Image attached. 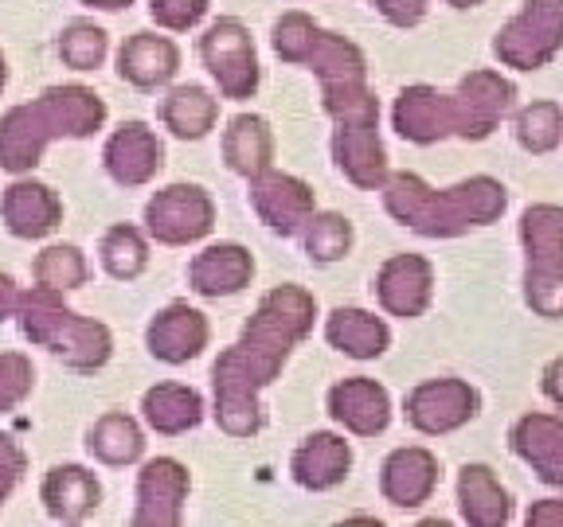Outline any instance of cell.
I'll use <instances>...</instances> for the list:
<instances>
[{"instance_id":"1","label":"cell","mask_w":563,"mask_h":527,"mask_svg":"<svg viewBox=\"0 0 563 527\" xmlns=\"http://www.w3.org/2000/svg\"><path fill=\"white\" fill-rule=\"evenodd\" d=\"M317 316L313 293L301 285H274L246 321L243 336L211 368L216 422L228 438H255L263 430L258 391L282 375L290 351L309 336Z\"/></svg>"},{"instance_id":"2","label":"cell","mask_w":563,"mask_h":527,"mask_svg":"<svg viewBox=\"0 0 563 527\" xmlns=\"http://www.w3.org/2000/svg\"><path fill=\"white\" fill-rule=\"evenodd\" d=\"M379 188H384L387 215L422 238H454L474 227H489L509 208V192L493 176H470L462 184L434 192L415 172H387Z\"/></svg>"},{"instance_id":"3","label":"cell","mask_w":563,"mask_h":527,"mask_svg":"<svg viewBox=\"0 0 563 527\" xmlns=\"http://www.w3.org/2000/svg\"><path fill=\"white\" fill-rule=\"evenodd\" d=\"M106 125V102L90 87H47L35 102L12 105L0 117V168L32 172L55 137L82 141Z\"/></svg>"},{"instance_id":"4","label":"cell","mask_w":563,"mask_h":527,"mask_svg":"<svg viewBox=\"0 0 563 527\" xmlns=\"http://www.w3.org/2000/svg\"><path fill=\"white\" fill-rule=\"evenodd\" d=\"M16 316L24 340L47 348L55 360H63V368L79 371V375L106 368L110 351H114V336L102 321L75 313L70 305H63V293L44 290V285L20 293Z\"/></svg>"},{"instance_id":"5","label":"cell","mask_w":563,"mask_h":527,"mask_svg":"<svg viewBox=\"0 0 563 527\" xmlns=\"http://www.w3.org/2000/svg\"><path fill=\"white\" fill-rule=\"evenodd\" d=\"M325 114L333 117V160L352 184L376 192L387 180V153L379 141V102L368 82H325Z\"/></svg>"},{"instance_id":"6","label":"cell","mask_w":563,"mask_h":527,"mask_svg":"<svg viewBox=\"0 0 563 527\" xmlns=\"http://www.w3.org/2000/svg\"><path fill=\"white\" fill-rule=\"evenodd\" d=\"M525 243V301L537 316H563V208L532 203L520 220Z\"/></svg>"},{"instance_id":"7","label":"cell","mask_w":563,"mask_h":527,"mask_svg":"<svg viewBox=\"0 0 563 527\" xmlns=\"http://www.w3.org/2000/svg\"><path fill=\"white\" fill-rule=\"evenodd\" d=\"M274 52L282 63H298L309 67L325 82H364L368 79V59L352 40L325 32L321 24L306 16V12H286L274 24Z\"/></svg>"},{"instance_id":"8","label":"cell","mask_w":563,"mask_h":527,"mask_svg":"<svg viewBox=\"0 0 563 527\" xmlns=\"http://www.w3.org/2000/svg\"><path fill=\"white\" fill-rule=\"evenodd\" d=\"M563 52V0H525V9L493 40L505 67L540 70Z\"/></svg>"},{"instance_id":"9","label":"cell","mask_w":563,"mask_h":527,"mask_svg":"<svg viewBox=\"0 0 563 527\" xmlns=\"http://www.w3.org/2000/svg\"><path fill=\"white\" fill-rule=\"evenodd\" d=\"M200 63L231 102H243L258 90V52L243 20H211L208 32L200 35Z\"/></svg>"},{"instance_id":"10","label":"cell","mask_w":563,"mask_h":527,"mask_svg":"<svg viewBox=\"0 0 563 527\" xmlns=\"http://www.w3.org/2000/svg\"><path fill=\"white\" fill-rule=\"evenodd\" d=\"M216 227V203L200 184H168L145 203V235L161 246H192Z\"/></svg>"},{"instance_id":"11","label":"cell","mask_w":563,"mask_h":527,"mask_svg":"<svg viewBox=\"0 0 563 527\" xmlns=\"http://www.w3.org/2000/svg\"><path fill=\"white\" fill-rule=\"evenodd\" d=\"M477 411H482V399L466 379H427L404 399L407 426L427 438L462 430L466 422L477 418Z\"/></svg>"},{"instance_id":"12","label":"cell","mask_w":563,"mask_h":527,"mask_svg":"<svg viewBox=\"0 0 563 527\" xmlns=\"http://www.w3.org/2000/svg\"><path fill=\"white\" fill-rule=\"evenodd\" d=\"M391 125L411 145H434L462 133V105L457 94H439L434 87H404L391 110Z\"/></svg>"},{"instance_id":"13","label":"cell","mask_w":563,"mask_h":527,"mask_svg":"<svg viewBox=\"0 0 563 527\" xmlns=\"http://www.w3.org/2000/svg\"><path fill=\"white\" fill-rule=\"evenodd\" d=\"M192 489L188 469L176 457H153L137 473V508L133 524L137 527H176L185 519V501Z\"/></svg>"},{"instance_id":"14","label":"cell","mask_w":563,"mask_h":527,"mask_svg":"<svg viewBox=\"0 0 563 527\" xmlns=\"http://www.w3.org/2000/svg\"><path fill=\"white\" fill-rule=\"evenodd\" d=\"M102 165L118 188H145L165 168V145L150 122H122L106 137Z\"/></svg>"},{"instance_id":"15","label":"cell","mask_w":563,"mask_h":527,"mask_svg":"<svg viewBox=\"0 0 563 527\" xmlns=\"http://www.w3.org/2000/svg\"><path fill=\"white\" fill-rule=\"evenodd\" d=\"M251 208H255V215L274 235L290 238L306 227L309 215L317 211V203H313V188L306 180H298L290 172H278V168H266V172L251 176Z\"/></svg>"},{"instance_id":"16","label":"cell","mask_w":563,"mask_h":527,"mask_svg":"<svg viewBox=\"0 0 563 527\" xmlns=\"http://www.w3.org/2000/svg\"><path fill=\"white\" fill-rule=\"evenodd\" d=\"M376 301L384 313L415 321L431 309L434 298V266L422 255H391L376 273Z\"/></svg>"},{"instance_id":"17","label":"cell","mask_w":563,"mask_h":527,"mask_svg":"<svg viewBox=\"0 0 563 527\" xmlns=\"http://www.w3.org/2000/svg\"><path fill=\"white\" fill-rule=\"evenodd\" d=\"M211 340V325L200 309H192L188 301H173L165 305L145 328V348H150L153 360L168 363V368H180V363L196 360Z\"/></svg>"},{"instance_id":"18","label":"cell","mask_w":563,"mask_h":527,"mask_svg":"<svg viewBox=\"0 0 563 527\" xmlns=\"http://www.w3.org/2000/svg\"><path fill=\"white\" fill-rule=\"evenodd\" d=\"M0 223L12 238H47L63 223V200L52 184L20 176L0 195Z\"/></svg>"},{"instance_id":"19","label":"cell","mask_w":563,"mask_h":527,"mask_svg":"<svg viewBox=\"0 0 563 527\" xmlns=\"http://www.w3.org/2000/svg\"><path fill=\"white\" fill-rule=\"evenodd\" d=\"M255 278V255L243 243H211L188 262V290L196 298H235Z\"/></svg>"},{"instance_id":"20","label":"cell","mask_w":563,"mask_h":527,"mask_svg":"<svg viewBox=\"0 0 563 527\" xmlns=\"http://www.w3.org/2000/svg\"><path fill=\"white\" fill-rule=\"evenodd\" d=\"M454 94L457 105H462V141L489 137L517 102V87L501 79L497 70H470L466 79L457 82Z\"/></svg>"},{"instance_id":"21","label":"cell","mask_w":563,"mask_h":527,"mask_svg":"<svg viewBox=\"0 0 563 527\" xmlns=\"http://www.w3.org/2000/svg\"><path fill=\"white\" fill-rule=\"evenodd\" d=\"M329 414L356 438H376L391 426V395L376 379L352 375L329 386Z\"/></svg>"},{"instance_id":"22","label":"cell","mask_w":563,"mask_h":527,"mask_svg":"<svg viewBox=\"0 0 563 527\" xmlns=\"http://www.w3.org/2000/svg\"><path fill=\"white\" fill-rule=\"evenodd\" d=\"M439 489V457L422 446H399L379 469V492L396 508H422Z\"/></svg>"},{"instance_id":"23","label":"cell","mask_w":563,"mask_h":527,"mask_svg":"<svg viewBox=\"0 0 563 527\" xmlns=\"http://www.w3.org/2000/svg\"><path fill=\"white\" fill-rule=\"evenodd\" d=\"M180 70V52L168 35L157 32H133L118 47V79L130 82L133 90H161L176 79Z\"/></svg>"},{"instance_id":"24","label":"cell","mask_w":563,"mask_h":527,"mask_svg":"<svg viewBox=\"0 0 563 527\" xmlns=\"http://www.w3.org/2000/svg\"><path fill=\"white\" fill-rule=\"evenodd\" d=\"M40 504L55 524H82L102 508V484L87 466H55L40 484Z\"/></svg>"},{"instance_id":"25","label":"cell","mask_w":563,"mask_h":527,"mask_svg":"<svg viewBox=\"0 0 563 527\" xmlns=\"http://www.w3.org/2000/svg\"><path fill=\"white\" fill-rule=\"evenodd\" d=\"M512 453L537 469L544 484L563 489V418L560 414H525L509 434Z\"/></svg>"},{"instance_id":"26","label":"cell","mask_w":563,"mask_h":527,"mask_svg":"<svg viewBox=\"0 0 563 527\" xmlns=\"http://www.w3.org/2000/svg\"><path fill=\"white\" fill-rule=\"evenodd\" d=\"M352 469V449L341 434H329V430H317L294 449L290 457V473L301 489L309 492H329L349 476Z\"/></svg>"},{"instance_id":"27","label":"cell","mask_w":563,"mask_h":527,"mask_svg":"<svg viewBox=\"0 0 563 527\" xmlns=\"http://www.w3.org/2000/svg\"><path fill=\"white\" fill-rule=\"evenodd\" d=\"M141 418L161 438H180L203 422V395L185 383H157L141 395Z\"/></svg>"},{"instance_id":"28","label":"cell","mask_w":563,"mask_h":527,"mask_svg":"<svg viewBox=\"0 0 563 527\" xmlns=\"http://www.w3.org/2000/svg\"><path fill=\"white\" fill-rule=\"evenodd\" d=\"M157 117L176 141H203L220 122V98L196 82H180L161 98Z\"/></svg>"},{"instance_id":"29","label":"cell","mask_w":563,"mask_h":527,"mask_svg":"<svg viewBox=\"0 0 563 527\" xmlns=\"http://www.w3.org/2000/svg\"><path fill=\"white\" fill-rule=\"evenodd\" d=\"M457 508L470 527H505L512 516L509 492L489 466H466L457 473Z\"/></svg>"},{"instance_id":"30","label":"cell","mask_w":563,"mask_h":527,"mask_svg":"<svg viewBox=\"0 0 563 527\" xmlns=\"http://www.w3.org/2000/svg\"><path fill=\"white\" fill-rule=\"evenodd\" d=\"M274 160V133L271 122L258 114H235L223 130V165L235 176L251 180V176L266 172Z\"/></svg>"},{"instance_id":"31","label":"cell","mask_w":563,"mask_h":527,"mask_svg":"<svg viewBox=\"0 0 563 527\" xmlns=\"http://www.w3.org/2000/svg\"><path fill=\"white\" fill-rule=\"evenodd\" d=\"M87 453L95 457L98 466L110 469L137 466L141 457H145V430H141V422L133 414L106 411L87 430Z\"/></svg>"},{"instance_id":"32","label":"cell","mask_w":563,"mask_h":527,"mask_svg":"<svg viewBox=\"0 0 563 527\" xmlns=\"http://www.w3.org/2000/svg\"><path fill=\"white\" fill-rule=\"evenodd\" d=\"M325 340L333 344L336 351L352 356V360H376L384 356L387 344H391V328L379 321L368 309H333L325 321Z\"/></svg>"},{"instance_id":"33","label":"cell","mask_w":563,"mask_h":527,"mask_svg":"<svg viewBox=\"0 0 563 527\" xmlns=\"http://www.w3.org/2000/svg\"><path fill=\"white\" fill-rule=\"evenodd\" d=\"M98 262L114 281H137L150 270V235L133 223H114L98 243Z\"/></svg>"},{"instance_id":"34","label":"cell","mask_w":563,"mask_h":527,"mask_svg":"<svg viewBox=\"0 0 563 527\" xmlns=\"http://www.w3.org/2000/svg\"><path fill=\"white\" fill-rule=\"evenodd\" d=\"M32 278H35V285H44V290L70 293V290H82L90 281V262L75 243H52L35 255Z\"/></svg>"},{"instance_id":"35","label":"cell","mask_w":563,"mask_h":527,"mask_svg":"<svg viewBox=\"0 0 563 527\" xmlns=\"http://www.w3.org/2000/svg\"><path fill=\"white\" fill-rule=\"evenodd\" d=\"M352 223L344 220L341 211H313L309 223L301 227V246H306V255L313 262L329 266V262H341L344 255L352 250Z\"/></svg>"},{"instance_id":"36","label":"cell","mask_w":563,"mask_h":527,"mask_svg":"<svg viewBox=\"0 0 563 527\" xmlns=\"http://www.w3.org/2000/svg\"><path fill=\"white\" fill-rule=\"evenodd\" d=\"M110 55V35L95 20H70L59 32V59L70 70H98Z\"/></svg>"},{"instance_id":"37","label":"cell","mask_w":563,"mask_h":527,"mask_svg":"<svg viewBox=\"0 0 563 527\" xmlns=\"http://www.w3.org/2000/svg\"><path fill=\"white\" fill-rule=\"evenodd\" d=\"M517 141L520 149L537 153H552L563 141V110L555 102H532L517 114Z\"/></svg>"},{"instance_id":"38","label":"cell","mask_w":563,"mask_h":527,"mask_svg":"<svg viewBox=\"0 0 563 527\" xmlns=\"http://www.w3.org/2000/svg\"><path fill=\"white\" fill-rule=\"evenodd\" d=\"M35 386V368L24 351H0V414L16 411Z\"/></svg>"},{"instance_id":"39","label":"cell","mask_w":563,"mask_h":527,"mask_svg":"<svg viewBox=\"0 0 563 527\" xmlns=\"http://www.w3.org/2000/svg\"><path fill=\"white\" fill-rule=\"evenodd\" d=\"M211 0H150V16L165 32H188L208 16Z\"/></svg>"},{"instance_id":"40","label":"cell","mask_w":563,"mask_h":527,"mask_svg":"<svg viewBox=\"0 0 563 527\" xmlns=\"http://www.w3.org/2000/svg\"><path fill=\"white\" fill-rule=\"evenodd\" d=\"M24 469H27V457L9 434H0V504L9 501L16 484L24 481Z\"/></svg>"},{"instance_id":"41","label":"cell","mask_w":563,"mask_h":527,"mask_svg":"<svg viewBox=\"0 0 563 527\" xmlns=\"http://www.w3.org/2000/svg\"><path fill=\"white\" fill-rule=\"evenodd\" d=\"M368 4L396 27H415L427 16V0H368Z\"/></svg>"},{"instance_id":"42","label":"cell","mask_w":563,"mask_h":527,"mask_svg":"<svg viewBox=\"0 0 563 527\" xmlns=\"http://www.w3.org/2000/svg\"><path fill=\"white\" fill-rule=\"evenodd\" d=\"M528 527H563V501H537L528 508Z\"/></svg>"},{"instance_id":"43","label":"cell","mask_w":563,"mask_h":527,"mask_svg":"<svg viewBox=\"0 0 563 527\" xmlns=\"http://www.w3.org/2000/svg\"><path fill=\"white\" fill-rule=\"evenodd\" d=\"M20 309V290L16 281L9 278V273H0V321H9V316H16Z\"/></svg>"},{"instance_id":"44","label":"cell","mask_w":563,"mask_h":527,"mask_svg":"<svg viewBox=\"0 0 563 527\" xmlns=\"http://www.w3.org/2000/svg\"><path fill=\"white\" fill-rule=\"evenodd\" d=\"M544 395L552 399L555 406H563V356L544 368Z\"/></svg>"},{"instance_id":"45","label":"cell","mask_w":563,"mask_h":527,"mask_svg":"<svg viewBox=\"0 0 563 527\" xmlns=\"http://www.w3.org/2000/svg\"><path fill=\"white\" fill-rule=\"evenodd\" d=\"M90 4H95V9H110V12H114V9H130L133 0H90Z\"/></svg>"},{"instance_id":"46","label":"cell","mask_w":563,"mask_h":527,"mask_svg":"<svg viewBox=\"0 0 563 527\" xmlns=\"http://www.w3.org/2000/svg\"><path fill=\"white\" fill-rule=\"evenodd\" d=\"M450 9H477V4H485V0H446Z\"/></svg>"},{"instance_id":"47","label":"cell","mask_w":563,"mask_h":527,"mask_svg":"<svg viewBox=\"0 0 563 527\" xmlns=\"http://www.w3.org/2000/svg\"><path fill=\"white\" fill-rule=\"evenodd\" d=\"M9 87V59H4V52H0V90Z\"/></svg>"}]
</instances>
